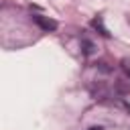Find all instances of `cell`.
Returning <instances> with one entry per match:
<instances>
[{
  "label": "cell",
  "mask_w": 130,
  "mask_h": 130,
  "mask_svg": "<svg viewBox=\"0 0 130 130\" xmlns=\"http://www.w3.org/2000/svg\"><path fill=\"white\" fill-rule=\"evenodd\" d=\"M35 22L43 28V30H55L57 28V22L53 20V18H47V16H41V14H35Z\"/></svg>",
  "instance_id": "6da1fadb"
},
{
  "label": "cell",
  "mask_w": 130,
  "mask_h": 130,
  "mask_svg": "<svg viewBox=\"0 0 130 130\" xmlns=\"http://www.w3.org/2000/svg\"><path fill=\"white\" fill-rule=\"evenodd\" d=\"M91 24H93L95 28H100V32H102L104 37H110V32L104 28V24H102V18H100V16H98V18H93V20H91Z\"/></svg>",
  "instance_id": "7a4b0ae2"
},
{
  "label": "cell",
  "mask_w": 130,
  "mask_h": 130,
  "mask_svg": "<svg viewBox=\"0 0 130 130\" xmlns=\"http://www.w3.org/2000/svg\"><path fill=\"white\" fill-rule=\"evenodd\" d=\"M122 69H124L126 75L130 77V59H122Z\"/></svg>",
  "instance_id": "3957f363"
}]
</instances>
